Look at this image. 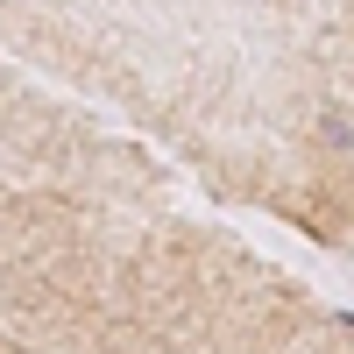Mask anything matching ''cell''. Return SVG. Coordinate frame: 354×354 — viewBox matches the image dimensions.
<instances>
[]
</instances>
